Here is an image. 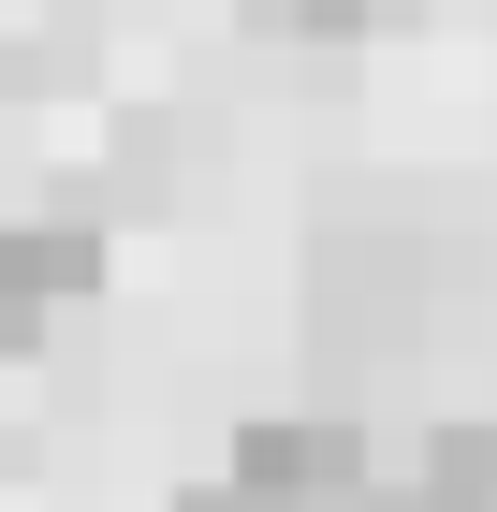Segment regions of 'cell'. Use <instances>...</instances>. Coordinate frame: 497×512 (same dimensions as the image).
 <instances>
[{"label": "cell", "mask_w": 497, "mask_h": 512, "mask_svg": "<svg viewBox=\"0 0 497 512\" xmlns=\"http://www.w3.org/2000/svg\"><path fill=\"white\" fill-rule=\"evenodd\" d=\"M220 483H249L264 512H351L366 483H381V454H366L351 410H249L234 454H220Z\"/></svg>", "instance_id": "1"}, {"label": "cell", "mask_w": 497, "mask_h": 512, "mask_svg": "<svg viewBox=\"0 0 497 512\" xmlns=\"http://www.w3.org/2000/svg\"><path fill=\"white\" fill-rule=\"evenodd\" d=\"M0 293H15V308H88V293H103V220H88V205H44V220H0Z\"/></svg>", "instance_id": "2"}, {"label": "cell", "mask_w": 497, "mask_h": 512, "mask_svg": "<svg viewBox=\"0 0 497 512\" xmlns=\"http://www.w3.org/2000/svg\"><path fill=\"white\" fill-rule=\"evenodd\" d=\"M366 15H395V0H249V30H293V44H351Z\"/></svg>", "instance_id": "3"}, {"label": "cell", "mask_w": 497, "mask_h": 512, "mask_svg": "<svg viewBox=\"0 0 497 512\" xmlns=\"http://www.w3.org/2000/svg\"><path fill=\"white\" fill-rule=\"evenodd\" d=\"M176 512H264V498H249V483H220V469H205V483H176Z\"/></svg>", "instance_id": "4"}]
</instances>
